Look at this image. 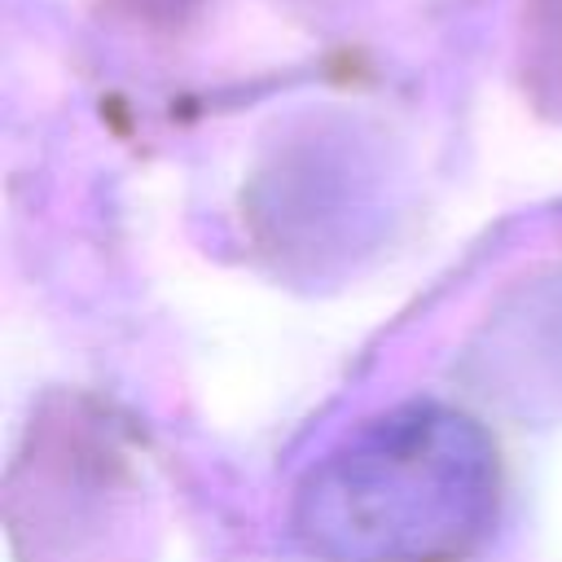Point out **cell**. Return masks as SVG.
Returning <instances> with one entry per match:
<instances>
[]
</instances>
